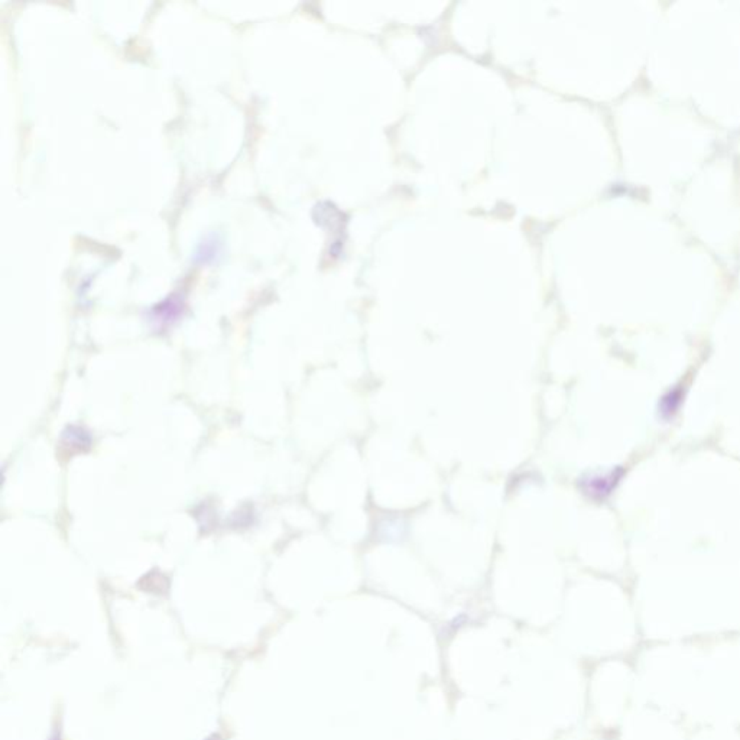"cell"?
<instances>
[{"mask_svg":"<svg viewBox=\"0 0 740 740\" xmlns=\"http://www.w3.org/2000/svg\"><path fill=\"white\" fill-rule=\"evenodd\" d=\"M618 480V476L616 475H610L607 477H599V479H594L590 482L589 484V491L591 493H596V495H606L610 492V489L613 486H615Z\"/></svg>","mask_w":740,"mask_h":740,"instance_id":"6da1fadb","label":"cell"}]
</instances>
